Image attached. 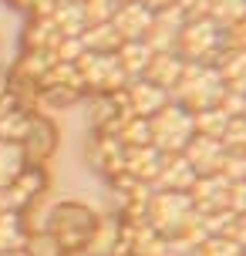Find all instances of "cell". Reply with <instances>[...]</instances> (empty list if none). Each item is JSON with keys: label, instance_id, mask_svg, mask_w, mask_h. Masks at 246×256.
I'll return each mask as SVG.
<instances>
[{"label": "cell", "instance_id": "6da1fadb", "mask_svg": "<svg viewBox=\"0 0 246 256\" xmlns=\"http://www.w3.org/2000/svg\"><path fill=\"white\" fill-rule=\"evenodd\" d=\"M152 230L162 232V236H179L192 226V216H189V199L182 192H162L156 202H152Z\"/></svg>", "mask_w": 246, "mask_h": 256}, {"label": "cell", "instance_id": "7a4b0ae2", "mask_svg": "<svg viewBox=\"0 0 246 256\" xmlns=\"http://www.w3.org/2000/svg\"><path fill=\"white\" fill-rule=\"evenodd\" d=\"M192 135V118L182 108H158V115L152 118V142H158L162 148H186Z\"/></svg>", "mask_w": 246, "mask_h": 256}, {"label": "cell", "instance_id": "3957f363", "mask_svg": "<svg viewBox=\"0 0 246 256\" xmlns=\"http://www.w3.org/2000/svg\"><path fill=\"white\" fill-rule=\"evenodd\" d=\"M24 172V148L17 142L0 138V189H7Z\"/></svg>", "mask_w": 246, "mask_h": 256}, {"label": "cell", "instance_id": "277c9868", "mask_svg": "<svg viewBox=\"0 0 246 256\" xmlns=\"http://www.w3.org/2000/svg\"><path fill=\"white\" fill-rule=\"evenodd\" d=\"M24 226L17 222V212H0V253L24 250Z\"/></svg>", "mask_w": 246, "mask_h": 256}, {"label": "cell", "instance_id": "5b68a950", "mask_svg": "<svg viewBox=\"0 0 246 256\" xmlns=\"http://www.w3.org/2000/svg\"><path fill=\"white\" fill-rule=\"evenodd\" d=\"M0 256H30L27 250H10V253H0Z\"/></svg>", "mask_w": 246, "mask_h": 256}, {"label": "cell", "instance_id": "8992f818", "mask_svg": "<svg viewBox=\"0 0 246 256\" xmlns=\"http://www.w3.org/2000/svg\"><path fill=\"white\" fill-rule=\"evenodd\" d=\"M4 91H7V78H4V71H0V98H4Z\"/></svg>", "mask_w": 246, "mask_h": 256}, {"label": "cell", "instance_id": "52a82bcc", "mask_svg": "<svg viewBox=\"0 0 246 256\" xmlns=\"http://www.w3.org/2000/svg\"><path fill=\"white\" fill-rule=\"evenodd\" d=\"M240 256H246V253H240Z\"/></svg>", "mask_w": 246, "mask_h": 256}]
</instances>
